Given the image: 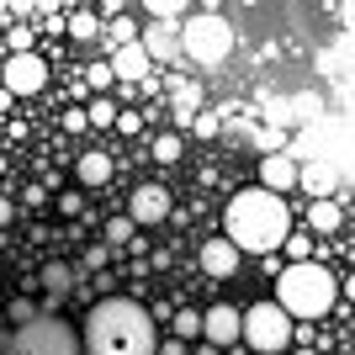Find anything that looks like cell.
<instances>
[{
    "label": "cell",
    "mask_w": 355,
    "mask_h": 355,
    "mask_svg": "<svg viewBox=\"0 0 355 355\" xmlns=\"http://www.w3.org/2000/svg\"><path fill=\"white\" fill-rule=\"evenodd\" d=\"M80 345H85V355H159L154 318H148V308L133 302V297H101V302L85 313Z\"/></svg>",
    "instance_id": "obj_1"
},
{
    "label": "cell",
    "mask_w": 355,
    "mask_h": 355,
    "mask_svg": "<svg viewBox=\"0 0 355 355\" xmlns=\"http://www.w3.org/2000/svg\"><path fill=\"white\" fill-rule=\"evenodd\" d=\"M223 223H228V244L239 254H276L292 239V207H286L276 191L266 186H250V191H234V202L223 207Z\"/></svg>",
    "instance_id": "obj_2"
},
{
    "label": "cell",
    "mask_w": 355,
    "mask_h": 355,
    "mask_svg": "<svg viewBox=\"0 0 355 355\" xmlns=\"http://www.w3.org/2000/svg\"><path fill=\"white\" fill-rule=\"evenodd\" d=\"M334 297H340V282L329 276L318 260H292V266L282 270V282H276V308L286 313V318H324L329 308H334Z\"/></svg>",
    "instance_id": "obj_3"
},
{
    "label": "cell",
    "mask_w": 355,
    "mask_h": 355,
    "mask_svg": "<svg viewBox=\"0 0 355 355\" xmlns=\"http://www.w3.org/2000/svg\"><path fill=\"white\" fill-rule=\"evenodd\" d=\"M11 355H85L80 334H74L64 318L43 313V318H27V324H16L11 334Z\"/></svg>",
    "instance_id": "obj_4"
},
{
    "label": "cell",
    "mask_w": 355,
    "mask_h": 355,
    "mask_svg": "<svg viewBox=\"0 0 355 355\" xmlns=\"http://www.w3.org/2000/svg\"><path fill=\"white\" fill-rule=\"evenodd\" d=\"M180 53H191L196 64H223L234 53V27H228L223 16H212V11L191 16V21L180 27Z\"/></svg>",
    "instance_id": "obj_5"
},
{
    "label": "cell",
    "mask_w": 355,
    "mask_h": 355,
    "mask_svg": "<svg viewBox=\"0 0 355 355\" xmlns=\"http://www.w3.org/2000/svg\"><path fill=\"white\" fill-rule=\"evenodd\" d=\"M292 318H286L276 302H254L250 313H244V345H250L254 355H282L286 345H292Z\"/></svg>",
    "instance_id": "obj_6"
},
{
    "label": "cell",
    "mask_w": 355,
    "mask_h": 355,
    "mask_svg": "<svg viewBox=\"0 0 355 355\" xmlns=\"http://www.w3.org/2000/svg\"><path fill=\"white\" fill-rule=\"evenodd\" d=\"M48 85V64L37 53H11V59L0 64V90H11V96H37Z\"/></svg>",
    "instance_id": "obj_7"
},
{
    "label": "cell",
    "mask_w": 355,
    "mask_h": 355,
    "mask_svg": "<svg viewBox=\"0 0 355 355\" xmlns=\"http://www.w3.org/2000/svg\"><path fill=\"white\" fill-rule=\"evenodd\" d=\"M202 340L218 345V350H228L234 340H244V313L234 308V302H218V308L202 313Z\"/></svg>",
    "instance_id": "obj_8"
},
{
    "label": "cell",
    "mask_w": 355,
    "mask_h": 355,
    "mask_svg": "<svg viewBox=\"0 0 355 355\" xmlns=\"http://www.w3.org/2000/svg\"><path fill=\"white\" fill-rule=\"evenodd\" d=\"M138 48L148 53V64L180 59V21H148V32H138Z\"/></svg>",
    "instance_id": "obj_9"
},
{
    "label": "cell",
    "mask_w": 355,
    "mask_h": 355,
    "mask_svg": "<svg viewBox=\"0 0 355 355\" xmlns=\"http://www.w3.org/2000/svg\"><path fill=\"white\" fill-rule=\"evenodd\" d=\"M128 218H133V228L164 223L170 218V191H164V186H138V191L128 196Z\"/></svg>",
    "instance_id": "obj_10"
},
{
    "label": "cell",
    "mask_w": 355,
    "mask_h": 355,
    "mask_svg": "<svg viewBox=\"0 0 355 355\" xmlns=\"http://www.w3.org/2000/svg\"><path fill=\"white\" fill-rule=\"evenodd\" d=\"M239 260H244V254H239L228 239H207V244H202V270H207L212 282H228L239 270Z\"/></svg>",
    "instance_id": "obj_11"
},
{
    "label": "cell",
    "mask_w": 355,
    "mask_h": 355,
    "mask_svg": "<svg viewBox=\"0 0 355 355\" xmlns=\"http://www.w3.org/2000/svg\"><path fill=\"white\" fill-rule=\"evenodd\" d=\"M297 186H302V191L313 196V202H324V196H334L340 191V170H334V164H297Z\"/></svg>",
    "instance_id": "obj_12"
},
{
    "label": "cell",
    "mask_w": 355,
    "mask_h": 355,
    "mask_svg": "<svg viewBox=\"0 0 355 355\" xmlns=\"http://www.w3.org/2000/svg\"><path fill=\"white\" fill-rule=\"evenodd\" d=\"M260 186L276 191V196H286L297 186V159L292 154H266V159H260Z\"/></svg>",
    "instance_id": "obj_13"
},
{
    "label": "cell",
    "mask_w": 355,
    "mask_h": 355,
    "mask_svg": "<svg viewBox=\"0 0 355 355\" xmlns=\"http://www.w3.org/2000/svg\"><path fill=\"white\" fill-rule=\"evenodd\" d=\"M106 64H112V74H117V80H148V69H154V64H148V53H144L138 43H133V48H117Z\"/></svg>",
    "instance_id": "obj_14"
},
{
    "label": "cell",
    "mask_w": 355,
    "mask_h": 355,
    "mask_svg": "<svg viewBox=\"0 0 355 355\" xmlns=\"http://www.w3.org/2000/svg\"><path fill=\"white\" fill-rule=\"evenodd\" d=\"M74 175H80V186H106V180H112V154H101V148L80 154V159H74Z\"/></svg>",
    "instance_id": "obj_15"
},
{
    "label": "cell",
    "mask_w": 355,
    "mask_h": 355,
    "mask_svg": "<svg viewBox=\"0 0 355 355\" xmlns=\"http://www.w3.org/2000/svg\"><path fill=\"white\" fill-rule=\"evenodd\" d=\"M340 223H345V212H340V202H334V196L308 202V228H313V234H340Z\"/></svg>",
    "instance_id": "obj_16"
},
{
    "label": "cell",
    "mask_w": 355,
    "mask_h": 355,
    "mask_svg": "<svg viewBox=\"0 0 355 355\" xmlns=\"http://www.w3.org/2000/svg\"><path fill=\"white\" fill-rule=\"evenodd\" d=\"M43 286H48V302H59V297L74 292V270L64 260H53V266H43Z\"/></svg>",
    "instance_id": "obj_17"
},
{
    "label": "cell",
    "mask_w": 355,
    "mask_h": 355,
    "mask_svg": "<svg viewBox=\"0 0 355 355\" xmlns=\"http://www.w3.org/2000/svg\"><path fill=\"white\" fill-rule=\"evenodd\" d=\"M101 37H106L112 53H117V48H133L138 43V21H133V16H112V27H106Z\"/></svg>",
    "instance_id": "obj_18"
},
{
    "label": "cell",
    "mask_w": 355,
    "mask_h": 355,
    "mask_svg": "<svg viewBox=\"0 0 355 355\" xmlns=\"http://www.w3.org/2000/svg\"><path fill=\"white\" fill-rule=\"evenodd\" d=\"M117 112H122V106L112 101V96H96V101L85 106V122H90V128H117Z\"/></svg>",
    "instance_id": "obj_19"
},
{
    "label": "cell",
    "mask_w": 355,
    "mask_h": 355,
    "mask_svg": "<svg viewBox=\"0 0 355 355\" xmlns=\"http://www.w3.org/2000/svg\"><path fill=\"white\" fill-rule=\"evenodd\" d=\"M144 11L154 21H180V16L191 11V0H144Z\"/></svg>",
    "instance_id": "obj_20"
},
{
    "label": "cell",
    "mask_w": 355,
    "mask_h": 355,
    "mask_svg": "<svg viewBox=\"0 0 355 355\" xmlns=\"http://www.w3.org/2000/svg\"><path fill=\"white\" fill-rule=\"evenodd\" d=\"M69 37H74V43H90V37H101V16H90V11L69 16Z\"/></svg>",
    "instance_id": "obj_21"
},
{
    "label": "cell",
    "mask_w": 355,
    "mask_h": 355,
    "mask_svg": "<svg viewBox=\"0 0 355 355\" xmlns=\"http://www.w3.org/2000/svg\"><path fill=\"white\" fill-rule=\"evenodd\" d=\"M170 329H175V340H196V334H202V313H196V308H180Z\"/></svg>",
    "instance_id": "obj_22"
},
{
    "label": "cell",
    "mask_w": 355,
    "mask_h": 355,
    "mask_svg": "<svg viewBox=\"0 0 355 355\" xmlns=\"http://www.w3.org/2000/svg\"><path fill=\"white\" fill-rule=\"evenodd\" d=\"M180 148H186V144H180V133H164V138H154V159H159V164H175Z\"/></svg>",
    "instance_id": "obj_23"
},
{
    "label": "cell",
    "mask_w": 355,
    "mask_h": 355,
    "mask_svg": "<svg viewBox=\"0 0 355 355\" xmlns=\"http://www.w3.org/2000/svg\"><path fill=\"white\" fill-rule=\"evenodd\" d=\"M186 128H191L196 138H218V133H223V122H218V112H196V117L186 122Z\"/></svg>",
    "instance_id": "obj_24"
},
{
    "label": "cell",
    "mask_w": 355,
    "mask_h": 355,
    "mask_svg": "<svg viewBox=\"0 0 355 355\" xmlns=\"http://www.w3.org/2000/svg\"><path fill=\"white\" fill-rule=\"evenodd\" d=\"M133 239V218H112L106 223V244H128Z\"/></svg>",
    "instance_id": "obj_25"
},
{
    "label": "cell",
    "mask_w": 355,
    "mask_h": 355,
    "mask_svg": "<svg viewBox=\"0 0 355 355\" xmlns=\"http://www.w3.org/2000/svg\"><path fill=\"white\" fill-rule=\"evenodd\" d=\"M90 85H96V90H101V96H106V85H112V80H117V74H112V64H90Z\"/></svg>",
    "instance_id": "obj_26"
},
{
    "label": "cell",
    "mask_w": 355,
    "mask_h": 355,
    "mask_svg": "<svg viewBox=\"0 0 355 355\" xmlns=\"http://www.w3.org/2000/svg\"><path fill=\"white\" fill-rule=\"evenodd\" d=\"M59 212H64V218H80V212H85V196H80V191H64L59 196Z\"/></svg>",
    "instance_id": "obj_27"
},
{
    "label": "cell",
    "mask_w": 355,
    "mask_h": 355,
    "mask_svg": "<svg viewBox=\"0 0 355 355\" xmlns=\"http://www.w3.org/2000/svg\"><path fill=\"white\" fill-rule=\"evenodd\" d=\"M117 128L122 133H144V112H117Z\"/></svg>",
    "instance_id": "obj_28"
},
{
    "label": "cell",
    "mask_w": 355,
    "mask_h": 355,
    "mask_svg": "<svg viewBox=\"0 0 355 355\" xmlns=\"http://www.w3.org/2000/svg\"><path fill=\"white\" fill-rule=\"evenodd\" d=\"M11 218H16V202H11V196H0V228H6Z\"/></svg>",
    "instance_id": "obj_29"
},
{
    "label": "cell",
    "mask_w": 355,
    "mask_h": 355,
    "mask_svg": "<svg viewBox=\"0 0 355 355\" xmlns=\"http://www.w3.org/2000/svg\"><path fill=\"white\" fill-rule=\"evenodd\" d=\"M340 16H345V27L355 32V0H345V6H340Z\"/></svg>",
    "instance_id": "obj_30"
},
{
    "label": "cell",
    "mask_w": 355,
    "mask_h": 355,
    "mask_svg": "<svg viewBox=\"0 0 355 355\" xmlns=\"http://www.w3.org/2000/svg\"><path fill=\"white\" fill-rule=\"evenodd\" d=\"M297 355H318V350H313V345H302V350H297Z\"/></svg>",
    "instance_id": "obj_31"
},
{
    "label": "cell",
    "mask_w": 355,
    "mask_h": 355,
    "mask_svg": "<svg viewBox=\"0 0 355 355\" xmlns=\"http://www.w3.org/2000/svg\"><path fill=\"white\" fill-rule=\"evenodd\" d=\"M345 292H350V297H355V276H350V282H345Z\"/></svg>",
    "instance_id": "obj_32"
},
{
    "label": "cell",
    "mask_w": 355,
    "mask_h": 355,
    "mask_svg": "<svg viewBox=\"0 0 355 355\" xmlns=\"http://www.w3.org/2000/svg\"><path fill=\"white\" fill-rule=\"evenodd\" d=\"M0 6H6V0H0Z\"/></svg>",
    "instance_id": "obj_33"
}]
</instances>
